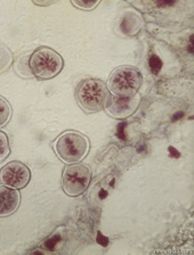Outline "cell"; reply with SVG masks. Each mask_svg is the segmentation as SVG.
<instances>
[{
  "label": "cell",
  "instance_id": "9",
  "mask_svg": "<svg viewBox=\"0 0 194 255\" xmlns=\"http://www.w3.org/2000/svg\"><path fill=\"white\" fill-rule=\"evenodd\" d=\"M142 25H143V21H142L141 16L135 13V11L130 10L126 14L120 27L126 34L134 35L141 30Z\"/></svg>",
  "mask_w": 194,
  "mask_h": 255
},
{
  "label": "cell",
  "instance_id": "4",
  "mask_svg": "<svg viewBox=\"0 0 194 255\" xmlns=\"http://www.w3.org/2000/svg\"><path fill=\"white\" fill-rule=\"evenodd\" d=\"M142 86L140 71L132 66H120L112 72L108 81V90L116 97L135 96Z\"/></svg>",
  "mask_w": 194,
  "mask_h": 255
},
{
  "label": "cell",
  "instance_id": "7",
  "mask_svg": "<svg viewBox=\"0 0 194 255\" xmlns=\"http://www.w3.org/2000/svg\"><path fill=\"white\" fill-rule=\"evenodd\" d=\"M141 104V96L136 94L132 97H116L111 96L105 110L111 118L124 120L135 113Z\"/></svg>",
  "mask_w": 194,
  "mask_h": 255
},
{
  "label": "cell",
  "instance_id": "14",
  "mask_svg": "<svg viewBox=\"0 0 194 255\" xmlns=\"http://www.w3.org/2000/svg\"><path fill=\"white\" fill-rule=\"evenodd\" d=\"M71 3H72L74 7H77L78 9L92 10L100 3V1H82V0L81 1H76V0H73V1H71Z\"/></svg>",
  "mask_w": 194,
  "mask_h": 255
},
{
  "label": "cell",
  "instance_id": "1",
  "mask_svg": "<svg viewBox=\"0 0 194 255\" xmlns=\"http://www.w3.org/2000/svg\"><path fill=\"white\" fill-rule=\"evenodd\" d=\"M110 91L102 80L86 79L80 82L76 91L78 105L86 113H96L105 110L110 101Z\"/></svg>",
  "mask_w": 194,
  "mask_h": 255
},
{
  "label": "cell",
  "instance_id": "2",
  "mask_svg": "<svg viewBox=\"0 0 194 255\" xmlns=\"http://www.w3.org/2000/svg\"><path fill=\"white\" fill-rule=\"evenodd\" d=\"M55 153L65 164L79 163L86 157L89 150V140L77 131H65L54 143Z\"/></svg>",
  "mask_w": 194,
  "mask_h": 255
},
{
  "label": "cell",
  "instance_id": "15",
  "mask_svg": "<svg viewBox=\"0 0 194 255\" xmlns=\"http://www.w3.org/2000/svg\"><path fill=\"white\" fill-rule=\"evenodd\" d=\"M34 5L37 6H48V5H51V3H54V1H48V2H39V1H33Z\"/></svg>",
  "mask_w": 194,
  "mask_h": 255
},
{
  "label": "cell",
  "instance_id": "3",
  "mask_svg": "<svg viewBox=\"0 0 194 255\" xmlns=\"http://www.w3.org/2000/svg\"><path fill=\"white\" fill-rule=\"evenodd\" d=\"M64 66V61L57 51L48 47L34 50L29 59V67L33 77L39 80H50L56 77Z\"/></svg>",
  "mask_w": 194,
  "mask_h": 255
},
{
  "label": "cell",
  "instance_id": "5",
  "mask_svg": "<svg viewBox=\"0 0 194 255\" xmlns=\"http://www.w3.org/2000/svg\"><path fill=\"white\" fill-rule=\"evenodd\" d=\"M92 170L82 163L69 164L62 174V189L70 197L80 196L92 181Z\"/></svg>",
  "mask_w": 194,
  "mask_h": 255
},
{
  "label": "cell",
  "instance_id": "8",
  "mask_svg": "<svg viewBox=\"0 0 194 255\" xmlns=\"http://www.w3.org/2000/svg\"><path fill=\"white\" fill-rule=\"evenodd\" d=\"M21 195L17 189L0 186V217H8L18 209Z\"/></svg>",
  "mask_w": 194,
  "mask_h": 255
},
{
  "label": "cell",
  "instance_id": "11",
  "mask_svg": "<svg viewBox=\"0 0 194 255\" xmlns=\"http://www.w3.org/2000/svg\"><path fill=\"white\" fill-rule=\"evenodd\" d=\"M13 62V55L5 46H0V73L5 72Z\"/></svg>",
  "mask_w": 194,
  "mask_h": 255
},
{
  "label": "cell",
  "instance_id": "6",
  "mask_svg": "<svg viewBox=\"0 0 194 255\" xmlns=\"http://www.w3.org/2000/svg\"><path fill=\"white\" fill-rule=\"evenodd\" d=\"M31 179L30 169L22 162L13 161L0 170V183L13 189H23Z\"/></svg>",
  "mask_w": 194,
  "mask_h": 255
},
{
  "label": "cell",
  "instance_id": "12",
  "mask_svg": "<svg viewBox=\"0 0 194 255\" xmlns=\"http://www.w3.org/2000/svg\"><path fill=\"white\" fill-rule=\"evenodd\" d=\"M10 154V146L8 137L2 131H0V163L5 161Z\"/></svg>",
  "mask_w": 194,
  "mask_h": 255
},
{
  "label": "cell",
  "instance_id": "13",
  "mask_svg": "<svg viewBox=\"0 0 194 255\" xmlns=\"http://www.w3.org/2000/svg\"><path fill=\"white\" fill-rule=\"evenodd\" d=\"M149 66L150 70L153 74H158L162 69V61L159 58V56L151 55V57L149 59Z\"/></svg>",
  "mask_w": 194,
  "mask_h": 255
},
{
  "label": "cell",
  "instance_id": "10",
  "mask_svg": "<svg viewBox=\"0 0 194 255\" xmlns=\"http://www.w3.org/2000/svg\"><path fill=\"white\" fill-rule=\"evenodd\" d=\"M11 117V107L5 98L0 97V128L5 127Z\"/></svg>",
  "mask_w": 194,
  "mask_h": 255
}]
</instances>
